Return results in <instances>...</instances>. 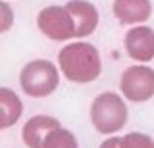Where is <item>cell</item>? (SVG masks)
<instances>
[{
	"label": "cell",
	"mask_w": 154,
	"mask_h": 148,
	"mask_svg": "<svg viewBox=\"0 0 154 148\" xmlns=\"http://www.w3.org/2000/svg\"><path fill=\"white\" fill-rule=\"evenodd\" d=\"M114 17L122 25H143L152 16L150 0H114Z\"/></svg>",
	"instance_id": "obj_9"
},
{
	"label": "cell",
	"mask_w": 154,
	"mask_h": 148,
	"mask_svg": "<svg viewBox=\"0 0 154 148\" xmlns=\"http://www.w3.org/2000/svg\"><path fill=\"white\" fill-rule=\"evenodd\" d=\"M42 148H79V140L69 129L60 125L48 133Z\"/></svg>",
	"instance_id": "obj_11"
},
{
	"label": "cell",
	"mask_w": 154,
	"mask_h": 148,
	"mask_svg": "<svg viewBox=\"0 0 154 148\" xmlns=\"http://www.w3.org/2000/svg\"><path fill=\"white\" fill-rule=\"evenodd\" d=\"M122 148H154V138L146 133L131 131L122 137Z\"/></svg>",
	"instance_id": "obj_12"
},
{
	"label": "cell",
	"mask_w": 154,
	"mask_h": 148,
	"mask_svg": "<svg viewBox=\"0 0 154 148\" xmlns=\"http://www.w3.org/2000/svg\"><path fill=\"white\" fill-rule=\"evenodd\" d=\"M89 117H91V125L100 135L110 137L119 133L129 119V110L123 94L112 92V90L100 92L91 104Z\"/></svg>",
	"instance_id": "obj_2"
},
{
	"label": "cell",
	"mask_w": 154,
	"mask_h": 148,
	"mask_svg": "<svg viewBox=\"0 0 154 148\" xmlns=\"http://www.w3.org/2000/svg\"><path fill=\"white\" fill-rule=\"evenodd\" d=\"M125 52L137 64H148L154 60V29L148 25H133L125 33Z\"/></svg>",
	"instance_id": "obj_6"
},
{
	"label": "cell",
	"mask_w": 154,
	"mask_h": 148,
	"mask_svg": "<svg viewBox=\"0 0 154 148\" xmlns=\"http://www.w3.org/2000/svg\"><path fill=\"white\" fill-rule=\"evenodd\" d=\"M23 102L8 87H0V129H10L21 119Z\"/></svg>",
	"instance_id": "obj_10"
},
{
	"label": "cell",
	"mask_w": 154,
	"mask_h": 148,
	"mask_svg": "<svg viewBox=\"0 0 154 148\" xmlns=\"http://www.w3.org/2000/svg\"><path fill=\"white\" fill-rule=\"evenodd\" d=\"M62 123L58 121L56 117L46 116V113H37V116H31L23 123L21 129V140L27 148H42L45 144V138L48 137V133L52 129L60 127Z\"/></svg>",
	"instance_id": "obj_8"
},
{
	"label": "cell",
	"mask_w": 154,
	"mask_h": 148,
	"mask_svg": "<svg viewBox=\"0 0 154 148\" xmlns=\"http://www.w3.org/2000/svg\"><path fill=\"white\" fill-rule=\"evenodd\" d=\"M60 73L58 64H52L50 60H31L19 71V87L29 98H46L58 89Z\"/></svg>",
	"instance_id": "obj_3"
},
{
	"label": "cell",
	"mask_w": 154,
	"mask_h": 148,
	"mask_svg": "<svg viewBox=\"0 0 154 148\" xmlns=\"http://www.w3.org/2000/svg\"><path fill=\"white\" fill-rule=\"evenodd\" d=\"M14 21H16V14H14L12 6L6 0H2L0 2V33H8L12 29Z\"/></svg>",
	"instance_id": "obj_13"
},
{
	"label": "cell",
	"mask_w": 154,
	"mask_h": 148,
	"mask_svg": "<svg viewBox=\"0 0 154 148\" xmlns=\"http://www.w3.org/2000/svg\"><path fill=\"white\" fill-rule=\"evenodd\" d=\"M37 27L46 39L56 42L75 39V20L66 6H45L37 16Z\"/></svg>",
	"instance_id": "obj_5"
},
{
	"label": "cell",
	"mask_w": 154,
	"mask_h": 148,
	"mask_svg": "<svg viewBox=\"0 0 154 148\" xmlns=\"http://www.w3.org/2000/svg\"><path fill=\"white\" fill-rule=\"evenodd\" d=\"M58 68L67 81L87 85L100 77L102 58L94 44L87 41H73L58 52Z\"/></svg>",
	"instance_id": "obj_1"
},
{
	"label": "cell",
	"mask_w": 154,
	"mask_h": 148,
	"mask_svg": "<svg viewBox=\"0 0 154 148\" xmlns=\"http://www.w3.org/2000/svg\"><path fill=\"white\" fill-rule=\"evenodd\" d=\"M119 94L129 102H148L154 98V69L146 64H133L119 75Z\"/></svg>",
	"instance_id": "obj_4"
},
{
	"label": "cell",
	"mask_w": 154,
	"mask_h": 148,
	"mask_svg": "<svg viewBox=\"0 0 154 148\" xmlns=\"http://www.w3.org/2000/svg\"><path fill=\"white\" fill-rule=\"evenodd\" d=\"M66 8L75 20V39H85L96 31L100 23V14L93 2L69 0V2H66Z\"/></svg>",
	"instance_id": "obj_7"
},
{
	"label": "cell",
	"mask_w": 154,
	"mask_h": 148,
	"mask_svg": "<svg viewBox=\"0 0 154 148\" xmlns=\"http://www.w3.org/2000/svg\"><path fill=\"white\" fill-rule=\"evenodd\" d=\"M98 148H122V137H116V135H110L106 140L100 142Z\"/></svg>",
	"instance_id": "obj_14"
}]
</instances>
